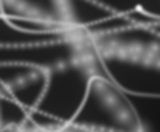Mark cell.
<instances>
[{
	"instance_id": "1",
	"label": "cell",
	"mask_w": 160,
	"mask_h": 132,
	"mask_svg": "<svg viewBox=\"0 0 160 132\" xmlns=\"http://www.w3.org/2000/svg\"><path fill=\"white\" fill-rule=\"evenodd\" d=\"M95 75L93 56L81 55L47 70L45 87L27 126L34 129L70 128Z\"/></svg>"
}]
</instances>
